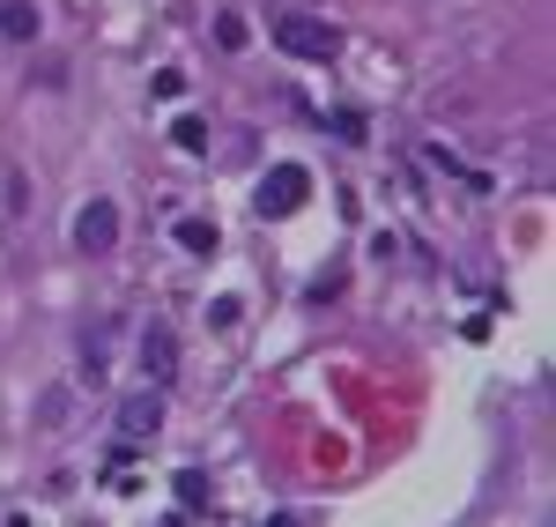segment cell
Returning <instances> with one entry per match:
<instances>
[{
	"instance_id": "6da1fadb",
	"label": "cell",
	"mask_w": 556,
	"mask_h": 527,
	"mask_svg": "<svg viewBox=\"0 0 556 527\" xmlns=\"http://www.w3.org/2000/svg\"><path fill=\"white\" fill-rule=\"evenodd\" d=\"M156 431H164V387H141L119 401V461H134Z\"/></svg>"
},
{
	"instance_id": "7a4b0ae2",
	"label": "cell",
	"mask_w": 556,
	"mask_h": 527,
	"mask_svg": "<svg viewBox=\"0 0 556 527\" xmlns=\"http://www.w3.org/2000/svg\"><path fill=\"white\" fill-rule=\"evenodd\" d=\"M275 45L298 52V60H334L342 52V30L319 23V15H275Z\"/></svg>"
},
{
	"instance_id": "3957f363",
	"label": "cell",
	"mask_w": 556,
	"mask_h": 527,
	"mask_svg": "<svg viewBox=\"0 0 556 527\" xmlns=\"http://www.w3.org/2000/svg\"><path fill=\"white\" fill-rule=\"evenodd\" d=\"M304 201H312V172L304 164H275L260 178V216H298Z\"/></svg>"
},
{
	"instance_id": "277c9868",
	"label": "cell",
	"mask_w": 556,
	"mask_h": 527,
	"mask_svg": "<svg viewBox=\"0 0 556 527\" xmlns=\"http://www.w3.org/2000/svg\"><path fill=\"white\" fill-rule=\"evenodd\" d=\"M75 246H83V253H112V246H119V209H112V201H83Z\"/></svg>"
},
{
	"instance_id": "5b68a950",
	"label": "cell",
	"mask_w": 556,
	"mask_h": 527,
	"mask_svg": "<svg viewBox=\"0 0 556 527\" xmlns=\"http://www.w3.org/2000/svg\"><path fill=\"white\" fill-rule=\"evenodd\" d=\"M141 364H149V379H156V387H172V372H178V342L164 335V327H156V335L141 342Z\"/></svg>"
},
{
	"instance_id": "8992f818",
	"label": "cell",
	"mask_w": 556,
	"mask_h": 527,
	"mask_svg": "<svg viewBox=\"0 0 556 527\" xmlns=\"http://www.w3.org/2000/svg\"><path fill=\"white\" fill-rule=\"evenodd\" d=\"M45 23H38V8L30 0H0V38H15V45H30Z\"/></svg>"
},
{
	"instance_id": "52a82bcc",
	"label": "cell",
	"mask_w": 556,
	"mask_h": 527,
	"mask_svg": "<svg viewBox=\"0 0 556 527\" xmlns=\"http://www.w3.org/2000/svg\"><path fill=\"white\" fill-rule=\"evenodd\" d=\"M172 238L186 246V253H215V223H201V216H186V223L172 230Z\"/></svg>"
},
{
	"instance_id": "ba28073f",
	"label": "cell",
	"mask_w": 556,
	"mask_h": 527,
	"mask_svg": "<svg viewBox=\"0 0 556 527\" xmlns=\"http://www.w3.org/2000/svg\"><path fill=\"white\" fill-rule=\"evenodd\" d=\"M245 38H253V30H245V15H238V8H223V15H215V45H223V52H238Z\"/></svg>"
},
{
	"instance_id": "9c48e42d",
	"label": "cell",
	"mask_w": 556,
	"mask_h": 527,
	"mask_svg": "<svg viewBox=\"0 0 556 527\" xmlns=\"http://www.w3.org/2000/svg\"><path fill=\"white\" fill-rule=\"evenodd\" d=\"M178 505H208V476H201V468H178Z\"/></svg>"
},
{
	"instance_id": "30bf717a",
	"label": "cell",
	"mask_w": 556,
	"mask_h": 527,
	"mask_svg": "<svg viewBox=\"0 0 556 527\" xmlns=\"http://www.w3.org/2000/svg\"><path fill=\"white\" fill-rule=\"evenodd\" d=\"M172 149L201 156V149H208V127H201V120H178V127H172Z\"/></svg>"
},
{
	"instance_id": "8fae6325",
	"label": "cell",
	"mask_w": 556,
	"mask_h": 527,
	"mask_svg": "<svg viewBox=\"0 0 556 527\" xmlns=\"http://www.w3.org/2000/svg\"><path fill=\"white\" fill-rule=\"evenodd\" d=\"M149 89H156V97H186V75H178V67H156V83H149Z\"/></svg>"
},
{
	"instance_id": "7c38bea8",
	"label": "cell",
	"mask_w": 556,
	"mask_h": 527,
	"mask_svg": "<svg viewBox=\"0 0 556 527\" xmlns=\"http://www.w3.org/2000/svg\"><path fill=\"white\" fill-rule=\"evenodd\" d=\"M238 312H245V305H238V298H215V305H208V327H230Z\"/></svg>"
},
{
	"instance_id": "4fadbf2b",
	"label": "cell",
	"mask_w": 556,
	"mask_h": 527,
	"mask_svg": "<svg viewBox=\"0 0 556 527\" xmlns=\"http://www.w3.org/2000/svg\"><path fill=\"white\" fill-rule=\"evenodd\" d=\"M275 527H304V520H275Z\"/></svg>"
}]
</instances>
